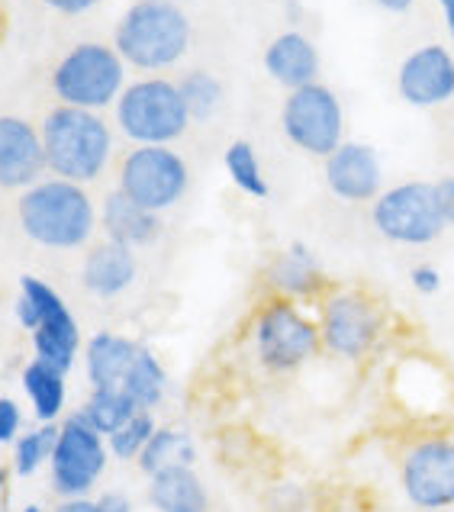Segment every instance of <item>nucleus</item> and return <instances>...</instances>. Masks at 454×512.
I'll return each instance as SVG.
<instances>
[{
    "mask_svg": "<svg viewBox=\"0 0 454 512\" xmlns=\"http://www.w3.org/2000/svg\"><path fill=\"white\" fill-rule=\"evenodd\" d=\"M42 149L46 168H52L62 181L84 184L100 178L113 152L110 126L94 110L55 107L42 123Z\"/></svg>",
    "mask_w": 454,
    "mask_h": 512,
    "instance_id": "f257e3e1",
    "label": "nucleus"
},
{
    "mask_svg": "<svg viewBox=\"0 0 454 512\" xmlns=\"http://www.w3.org/2000/svg\"><path fill=\"white\" fill-rule=\"evenodd\" d=\"M20 226L33 242L46 248H78L91 239L97 213L81 184L39 181L20 197Z\"/></svg>",
    "mask_w": 454,
    "mask_h": 512,
    "instance_id": "f03ea898",
    "label": "nucleus"
},
{
    "mask_svg": "<svg viewBox=\"0 0 454 512\" xmlns=\"http://www.w3.org/2000/svg\"><path fill=\"white\" fill-rule=\"evenodd\" d=\"M190 46V23L174 0H139L116 26V52L142 71L181 62Z\"/></svg>",
    "mask_w": 454,
    "mask_h": 512,
    "instance_id": "7ed1b4c3",
    "label": "nucleus"
},
{
    "mask_svg": "<svg viewBox=\"0 0 454 512\" xmlns=\"http://www.w3.org/2000/svg\"><path fill=\"white\" fill-rule=\"evenodd\" d=\"M126 78V62L120 52L104 42H81L58 62L52 75V91L65 107L100 110L120 100Z\"/></svg>",
    "mask_w": 454,
    "mask_h": 512,
    "instance_id": "20e7f679",
    "label": "nucleus"
},
{
    "mask_svg": "<svg viewBox=\"0 0 454 512\" xmlns=\"http://www.w3.org/2000/svg\"><path fill=\"white\" fill-rule=\"evenodd\" d=\"M20 290L23 294L17 300V319L23 329L33 332L36 361L65 374L71 364H75L78 345H81L75 316L68 313L62 297H58L49 284H42L39 277H23Z\"/></svg>",
    "mask_w": 454,
    "mask_h": 512,
    "instance_id": "39448f33",
    "label": "nucleus"
},
{
    "mask_svg": "<svg viewBox=\"0 0 454 512\" xmlns=\"http://www.w3.org/2000/svg\"><path fill=\"white\" fill-rule=\"evenodd\" d=\"M116 123L139 145H165L184 136L190 113L178 84L165 78H145L129 84L116 100Z\"/></svg>",
    "mask_w": 454,
    "mask_h": 512,
    "instance_id": "423d86ee",
    "label": "nucleus"
},
{
    "mask_svg": "<svg viewBox=\"0 0 454 512\" xmlns=\"http://www.w3.org/2000/svg\"><path fill=\"white\" fill-rule=\"evenodd\" d=\"M371 223L387 242L397 245H429L448 229L435 200V184L426 181L380 190L371 207Z\"/></svg>",
    "mask_w": 454,
    "mask_h": 512,
    "instance_id": "0eeeda50",
    "label": "nucleus"
},
{
    "mask_svg": "<svg viewBox=\"0 0 454 512\" xmlns=\"http://www.w3.org/2000/svg\"><path fill=\"white\" fill-rule=\"evenodd\" d=\"M281 123L287 139L297 149L316 158H329L345 142V113L339 97L326 84H306L300 91H290L281 110Z\"/></svg>",
    "mask_w": 454,
    "mask_h": 512,
    "instance_id": "6e6552de",
    "label": "nucleus"
},
{
    "mask_svg": "<svg viewBox=\"0 0 454 512\" xmlns=\"http://www.w3.org/2000/svg\"><path fill=\"white\" fill-rule=\"evenodd\" d=\"M406 500L422 512L454 509V435H426L406 448L400 464Z\"/></svg>",
    "mask_w": 454,
    "mask_h": 512,
    "instance_id": "1a4fd4ad",
    "label": "nucleus"
},
{
    "mask_svg": "<svg viewBox=\"0 0 454 512\" xmlns=\"http://www.w3.org/2000/svg\"><path fill=\"white\" fill-rule=\"evenodd\" d=\"M120 190L145 210H168L187 190V165L168 145H139L120 168Z\"/></svg>",
    "mask_w": 454,
    "mask_h": 512,
    "instance_id": "9d476101",
    "label": "nucleus"
},
{
    "mask_svg": "<svg viewBox=\"0 0 454 512\" xmlns=\"http://www.w3.org/2000/svg\"><path fill=\"white\" fill-rule=\"evenodd\" d=\"M322 345V332L294 303L277 300L258 319V355L274 371H294Z\"/></svg>",
    "mask_w": 454,
    "mask_h": 512,
    "instance_id": "9b49d317",
    "label": "nucleus"
},
{
    "mask_svg": "<svg viewBox=\"0 0 454 512\" xmlns=\"http://www.w3.org/2000/svg\"><path fill=\"white\" fill-rule=\"evenodd\" d=\"M107 467V448L104 435L94 432L87 422L71 416L62 429H58V442L52 451V484L62 496H84L97 484V477Z\"/></svg>",
    "mask_w": 454,
    "mask_h": 512,
    "instance_id": "f8f14e48",
    "label": "nucleus"
},
{
    "mask_svg": "<svg viewBox=\"0 0 454 512\" xmlns=\"http://www.w3.org/2000/svg\"><path fill=\"white\" fill-rule=\"evenodd\" d=\"M380 329H384V316H380L377 303L355 290L329 297L326 310H322V342L332 355L358 361L377 345Z\"/></svg>",
    "mask_w": 454,
    "mask_h": 512,
    "instance_id": "ddd939ff",
    "label": "nucleus"
},
{
    "mask_svg": "<svg viewBox=\"0 0 454 512\" xmlns=\"http://www.w3.org/2000/svg\"><path fill=\"white\" fill-rule=\"evenodd\" d=\"M397 91L409 107H442L454 97V55L451 49L419 46L403 58L397 71Z\"/></svg>",
    "mask_w": 454,
    "mask_h": 512,
    "instance_id": "4468645a",
    "label": "nucleus"
},
{
    "mask_svg": "<svg viewBox=\"0 0 454 512\" xmlns=\"http://www.w3.org/2000/svg\"><path fill=\"white\" fill-rule=\"evenodd\" d=\"M326 184L345 203H374L384 187L377 152L364 142H342L326 158Z\"/></svg>",
    "mask_w": 454,
    "mask_h": 512,
    "instance_id": "2eb2a0df",
    "label": "nucleus"
},
{
    "mask_svg": "<svg viewBox=\"0 0 454 512\" xmlns=\"http://www.w3.org/2000/svg\"><path fill=\"white\" fill-rule=\"evenodd\" d=\"M42 171V133L20 116H0V187H33Z\"/></svg>",
    "mask_w": 454,
    "mask_h": 512,
    "instance_id": "dca6fc26",
    "label": "nucleus"
},
{
    "mask_svg": "<svg viewBox=\"0 0 454 512\" xmlns=\"http://www.w3.org/2000/svg\"><path fill=\"white\" fill-rule=\"evenodd\" d=\"M265 68L287 91H300V87L316 84L319 78V49L303 33L290 29V33H281L268 46Z\"/></svg>",
    "mask_w": 454,
    "mask_h": 512,
    "instance_id": "f3484780",
    "label": "nucleus"
},
{
    "mask_svg": "<svg viewBox=\"0 0 454 512\" xmlns=\"http://www.w3.org/2000/svg\"><path fill=\"white\" fill-rule=\"evenodd\" d=\"M136 277V258L120 242H104L91 248L84 261V284L97 297H116L133 284Z\"/></svg>",
    "mask_w": 454,
    "mask_h": 512,
    "instance_id": "a211bd4d",
    "label": "nucleus"
},
{
    "mask_svg": "<svg viewBox=\"0 0 454 512\" xmlns=\"http://www.w3.org/2000/svg\"><path fill=\"white\" fill-rule=\"evenodd\" d=\"M139 355V345L120 335L100 332L87 345V377H91L94 390H113L123 387V380L133 368V361Z\"/></svg>",
    "mask_w": 454,
    "mask_h": 512,
    "instance_id": "6ab92c4d",
    "label": "nucleus"
},
{
    "mask_svg": "<svg viewBox=\"0 0 454 512\" xmlns=\"http://www.w3.org/2000/svg\"><path fill=\"white\" fill-rule=\"evenodd\" d=\"M104 229L110 242L133 248V245L152 242L158 236V219L152 210H145L142 203L126 197L123 190H113L104 203Z\"/></svg>",
    "mask_w": 454,
    "mask_h": 512,
    "instance_id": "aec40b11",
    "label": "nucleus"
},
{
    "mask_svg": "<svg viewBox=\"0 0 454 512\" xmlns=\"http://www.w3.org/2000/svg\"><path fill=\"white\" fill-rule=\"evenodd\" d=\"M149 500L158 512H207V490L194 467H168L152 474Z\"/></svg>",
    "mask_w": 454,
    "mask_h": 512,
    "instance_id": "412c9836",
    "label": "nucleus"
},
{
    "mask_svg": "<svg viewBox=\"0 0 454 512\" xmlns=\"http://www.w3.org/2000/svg\"><path fill=\"white\" fill-rule=\"evenodd\" d=\"M271 281L277 290L284 294H297V297H310L322 287V271L316 265V258L310 255L306 245H290L287 252L274 261L271 268Z\"/></svg>",
    "mask_w": 454,
    "mask_h": 512,
    "instance_id": "4be33fe9",
    "label": "nucleus"
},
{
    "mask_svg": "<svg viewBox=\"0 0 454 512\" xmlns=\"http://www.w3.org/2000/svg\"><path fill=\"white\" fill-rule=\"evenodd\" d=\"M139 413V406L129 400V393L123 387H113V390H94L87 406L81 409V419L100 435H113L120 432L129 419Z\"/></svg>",
    "mask_w": 454,
    "mask_h": 512,
    "instance_id": "5701e85b",
    "label": "nucleus"
},
{
    "mask_svg": "<svg viewBox=\"0 0 454 512\" xmlns=\"http://www.w3.org/2000/svg\"><path fill=\"white\" fill-rule=\"evenodd\" d=\"M23 390L33 400V409L42 422H55V416L65 406V374L49 368V364L33 361L23 371Z\"/></svg>",
    "mask_w": 454,
    "mask_h": 512,
    "instance_id": "b1692460",
    "label": "nucleus"
},
{
    "mask_svg": "<svg viewBox=\"0 0 454 512\" xmlns=\"http://www.w3.org/2000/svg\"><path fill=\"white\" fill-rule=\"evenodd\" d=\"M190 464H194V442L178 429H155L149 445L139 455V467L149 477L158 471H168V467H190Z\"/></svg>",
    "mask_w": 454,
    "mask_h": 512,
    "instance_id": "393cba45",
    "label": "nucleus"
},
{
    "mask_svg": "<svg viewBox=\"0 0 454 512\" xmlns=\"http://www.w3.org/2000/svg\"><path fill=\"white\" fill-rule=\"evenodd\" d=\"M165 368L158 364V358L152 355L149 348H139V355L129 368L126 380H123V390L129 393L139 409H152L161 397H165Z\"/></svg>",
    "mask_w": 454,
    "mask_h": 512,
    "instance_id": "a878e982",
    "label": "nucleus"
},
{
    "mask_svg": "<svg viewBox=\"0 0 454 512\" xmlns=\"http://www.w3.org/2000/svg\"><path fill=\"white\" fill-rule=\"evenodd\" d=\"M181 100L190 113V120H210V116L223 104V84L210 71H190L178 84Z\"/></svg>",
    "mask_w": 454,
    "mask_h": 512,
    "instance_id": "bb28decb",
    "label": "nucleus"
},
{
    "mask_svg": "<svg viewBox=\"0 0 454 512\" xmlns=\"http://www.w3.org/2000/svg\"><path fill=\"white\" fill-rule=\"evenodd\" d=\"M226 171H229L232 184L245 190L248 197H258V200L268 197V181H265V174H261L258 155L245 139L232 142L226 149Z\"/></svg>",
    "mask_w": 454,
    "mask_h": 512,
    "instance_id": "cd10ccee",
    "label": "nucleus"
},
{
    "mask_svg": "<svg viewBox=\"0 0 454 512\" xmlns=\"http://www.w3.org/2000/svg\"><path fill=\"white\" fill-rule=\"evenodd\" d=\"M55 442H58V429L55 426H42L36 432H26L20 442H17V451H13V464H17V474H36L42 464L52 458L55 451Z\"/></svg>",
    "mask_w": 454,
    "mask_h": 512,
    "instance_id": "c85d7f7f",
    "label": "nucleus"
},
{
    "mask_svg": "<svg viewBox=\"0 0 454 512\" xmlns=\"http://www.w3.org/2000/svg\"><path fill=\"white\" fill-rule=\"evenodd\" d=\"M155 435V422L149 416V409H139V413L126 422L120 432L110 435V451L120 461H129V458H139L142 448L149 445V438Z\"/></svg>",
    "mask_w": 454,
    "mask_h": 512,
    "instance_id": "c756f323",
    "label": "nucleus"
},
{
    "mask_svg": "<svg viewBox=\"0 0 454 512\" xmlns=\"http://www.w3.org/2000/svg\"><path fill=\"white\" fill-rule=\"evenodd\" d=\"M409 284H413L416 294L435 297L438 290H442V271H438L435 265H416L413 271H409Z\"/></svg>",
    "mask_w": 454,
    "mask_h": 512,
    "instance_id": "7c9ffc66",
    "label": "nucleus"
},
{
    "mask_svg": "<svg viewBox=\"0 0 454 512\" xmlns=\"http://www.w3.org/2000/svg\"><path fill=\"white\" fill-rule=\"evenodd\" d=\"M17 432H20V406L7 397H0V445L13 442Z\"/></svg>",
    "mask_w": 454,
    "mask_h": 512,
    "instance_id": "2f4dec72",
    "label": "nucleus"
},
{
    "mask_svg": "<svg viewBox=\"0 0 454 512\" xmlns=\"http://www.w3.org/2000/svg\"><path fill=\"white\" fill-rule=\"evenodd\" d=\"M435 200H438V210H442L445 226L454 229V174L435 181Z\"/></svg>",
    "mask_w": 454,
    "mask_h": 512,
    "instance_id": "473e14b6",
    "label": "nucleus"
},
{
    "mask_svg": "<svg viewBox=\"0 0 454 512\" xmlns=\"http://www.w3.org/2000/svg\"><path fill=\"white\" fill-rule=\"evenodd\" d=\"M100 0H46V7L58 10V13H68V17H78V13H87L91 7H97Z\"/></svg>",
    "mask_w": 454,
    "mask_h": 512,
    "instance_id": "72a5a7b5",
    "label": "nucleus"
},
{
    "mask_svg": "<svg viewBox=\"0 0 454 512\" xmlns=\"http://www.w3.org/2000/svg\"><path fill=\"white\" fill-rule=\"evenodd\" d=\"M97 506H100V512H133V503H129L126 496H123V493H116V490H110V493L100 496Z\"/></svg>",
    "mask_w": 454,
    "mask_h": 512,
    "instance_id": "f704fd0d",
    "label": "nucleus"
},
{
    "mask_svg": "<svg viewBox=\"0 0 454 512\" xmlns=\"http://www.w3.org/2000/svg\"><path fill=\"white\" fill-rule=\"evenodd\" d=\"M55 512H100V506L91 503V500H84V496H71V500L62 503Z\"/></svg>",
    "mask_w": 454,
    "mask_h": 512,
    "instance_id": "c9c22d12",
    "label": "nucleus"
},
{
    "mask_svg": "<svg viewBox=\"0 0 454 512\" xmlns=\"http://www.w3.org/2000/svg\"><path fill=\"white\" fill-rule=\"evenodd\" d=\"M371 4L387 13H406V10H413L416 0H371Z\"/></svg>",
    "mask_w": 454,
    "mask_h": 512,
    "instance_id": "e433bc0d",
    "label": "nucleus"
},
{
    "mask_svg": "<svg viewBox=\"0 0 454 512\" xmlns=\"http://www.w3.org/2000/svg\"><path fill=\"white\" fill-rule=\"evenodd\" d=\"M438 7H442V17H445V26H448V36L454 42V0H438Z\"/></svg>",
    "mask_w": 454,
    "mask_h": 512,
    "instance_id": "4c0bfd02",
    "label": "nucleus"
},
{
    "mask_svg": "<svg viewBox=\"0 0 454 512\" xmlns=\"http://www.w3.org/2000/svg\"><path fill=\"white\" fill-rule=\"evenodd\" d=\"M4 484H7V474L0 471V496H4Z\"/></svg>",
    "mask_w": 454,
    "mask_h": 512,
    "instance_id": "58836bf2",
    "label": "nucleus"
},
{
    "mask_svg": "<svg viewBox=\"0 0 454 512\" xmlns=\"http://www.w3.org/2000/svg\"><path fill=\"white\" fill-rule=\"evenodd\" d=\"M23 512H42V509H39V506H26Z\"/></svg>",
    "mask_w": 454,
    "mask_h": 512,
    "instance_id": "ea45409f",
    "label": "nucleus"
}]
</instances>
